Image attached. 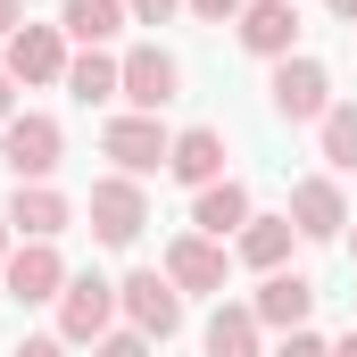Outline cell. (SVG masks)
I'll return each mask as SVG.
<instances>
[{"mask_svg": "<svg viewBox=\"0 0 357 357\" xmlns=\"http://www.w3.org/2000/svg\"><path fill=\"white\" fill-rule=\"evenodd\" d=\"M84 208H91V233H100L108 250H133L142 225H150V199H142V183H133V175H100Z\"/></svg>", "mask_w": 357, "mask_h": 357, "instance_id": "1", "label": "cell"}, {"mask_svg": "<svg viewBox=\"0 0 357 357\" xmlns=\"http://www.w3.org/2000/svg\"><path fill=\"white\" fill-rule=\"evenodd\" d=\"M59 150H67V133H59L50 116H8V125H0V167L17 183H50Z\"/></svg>", "mask_w": 357, "mask_h": 357, "instance_id": "2", "label": "cell"}, {"mask_svg": "<svg viewBox=\"0 0 357 357\" xmlns=\"http://www.w3.org/2000/svg\"><path fill=\"white\" fill-rule=\"evenodd\" d=\"M116 307L133 316V333H142V341H167V333L183 324V291H175V282H167L158 266L125 274V282H116Z\"/></svg>", "mask_w": 357, "mask_h": 357, "instance_id": "3", "label": "cell"}, {"mask_svg": "<svg viewBox=\"0 0 357 357\" xmlns=\"http://www.w3.org/2000/svg\"><path fill=\"white\" fill-rule=\"evenodd\" d=\"M175 84H183V67L158 50V42H142V50L116 59V100H133V116H158V108L175 100Z\"/></svg>", "mask_w": 357, "mask_h": 357, "instance_id": "4", "label": "cell"}, {"mask_svg": "<svg viewBox=\"0 0 357 357\" xmlns=\"http://www.w3.org/2000/svg\"><path fill=\"white\" fill-rule=\"evenodd\" d=\"M108 316H116V282H100V274H67V291H59V341H100Z\"/></svg>", "mask_w": 357, "mask_h": 357, "instance_id": "5", "label": "cell"}, {"mask_svg": "<svg viewBox=\"0 0 357 357\" xmlns=\"http://www.w3.org/2000/svg\"><path fill=\"white\" fill-rule=\"evenodd\" d=\"M67 75V33L59 25H17L8 33V84H59Z\"/></svg>", "mask_w": 357, "mask_h": 357, "instance_id": "6", "label": "cell"}, {"mask_svg": "<svg viewBox=\"0 0 357 357\" xmlns=\"http://www.w3.org/2000/svg\"><path fill=\"white\" fill-rule=\"evenodd\" d=\"M100 150H108L125 175L142 183V175H158V167H167V150H175V142L158 133V116H116V125L100 133Z\"/></svg>", "mask_w": 357, "mask_h": 357, "instance_id": "7", "label": "cell"}, {"mask_svg": "<svg viewBox=\"0 0 357 357\" xmlns=\"http://www.w3.org/2000/svg\"><path fill=\"white\" fill-rule=\"evenodd\" d=\"M274 108L299 125V116H316L324 125V108H333V75L316 67V59H274Z\"/></svg>", "mask_w": 357, "mask_h": 357, "instance_id": "8", "label": "cell"}, {"mask_svg": "<svg viewBox=\"0 0 357 357\" xmlns=\"http://www.w3.org/2000/svg\"><path fill=\"white\" fill-rule=\"evenodd\" d=\"M8 299H17V307H42V299H59V291H67V266H59V250H50V241H25V250H8Z\"/></svg>", "mask_w": 357, "mask_h": 357, "instance_id": "9", "label": "cell"}, {"mask_svg": "<svg viewBox=\"0 0 357 357\" xmlns=\"http://www.w3.org/2000/svg\"><path fill=\"white\" fill-rule=\"evenodd\" d=\"M307 307H316V282H307V274H282V266H274L266 282H258V299H250V316H258L266 333H307Z\"/></svg>", "mask_w": 357, "mask_h": 357, "instance_id": "10", "label": "cell"}, {"mask_svg": "<svg viewBox=\"0 0 357 357\" xmlns=\"http://www.w3.org/2000/svg\"><path fill=\"white\" fill-rule=\"evenodd\" d=\"M67 191H50V183H17L8 191V233H25V241H59L67 233Z\"/></svg>", "mask_w": 357, "mask_h": 357, "instance_id": "11", "label": "cell"}, {"mask_svg": "<svg viewBox=\"0 0 357 357\" xmlns=\"http://www.w3.org/2000/svg\"><path fill=\"white\" fill-rule=\"evenodd\" d=\"M291 42H299V8H291V0H250V8H241V50L291 59Z\"/></svg>", "mask_w": 357, "mask_h": 357, "instance_id": "12", "label": "cell"}, {"mask_svg": "<svg viewBox=\"0 0 357 357\" xmlns=\"http://www.w3.org/2000/svg\"><path fill=\"white\" fill-rule=\"evenodd\" d=\"M167 167H175V183H191V191L225 183V133H216V125H191V133H175Z\"/></svg>", "mask_w": 357, "mask_h": 357, "instance_id": "13", "label": "cell"}, {"mask_svg": "<svg viewBox=\"0 0 357 357\" xmlns=\"http://www.w3.org/2000/svg\"><path fill=\"white\" fill-rule=\"evenodd\" d=\"M291 225H299V241H333V233L349 225V208H341V183L307 175L299 191H291Z\"/></svg>", "mask_w": 357, "mask_h": 357, "instance_id": "14", "label": "cell"}, {"mask_svg": "<svg viewBox=\"0 0 357 357\" xmlns=\"http://www.w3.org/2000/svg\"><path fill=\"white\" fill-rule=\"evenodd\" d=\"M167 282L175 291H225V250L208 233H183L175 250H167Z\"/></svg>", "mask_w": 357, "mask_h": 357, "instance_id": "15", "label": "cell"}, {"mask_svg": "<svg viewBox=\"0 0 357 357\" xmlns=\"http://www.w3.org/2000/svg\"><path fill=\"white\" fill-rule=\"evenodd\" d=\"M191 225H199L208 241H225V233H241V225H250V191H241V183H208V191L191 199Z\"/></svg>", "mask_w": 357, "mask_h": 357, "instance_id": "16", "label": "cell"}, {"mask_svg": "<svg viewBox=\"0 0 357 357\" xmlns=\"http://www.w3.org/2000/svg\"><path fill=\"white\" fill-rule=\"evenodd\" d=\"M125 17H133L125 0H67V8H59V33H75L84 50H100V42L125 25Z\"/></svg>", "mask_w": 357, "mask_h": 357, "instance_id": "17", "label": "cell"}, {"mask_svg": "<svg viewBox=\"0 0 357 357\" xmlns=\"http://www.w3.org/2000/svg\"><path fill=\"white\" fill-rule=\"evenodd\" d=\"M291 241H299V225H291V216H250V225H241V258H250L258 274L282 266V258H291Z\"/></svg>", "mask_w": 357, "mask_h": 357, "instance_id": "18", "label": "cell"}, {"mask_svg": "<svg viewBox=\"0 0 357 357\" xmlns=\"http://www.w3.org/2000/svg\"><path fill=\"white\" fill-rule=\"evenodd\" d=\"M208 357H258V316L250 307H216L208 316Z\"/></svg>", "mask_w": 357, "mask_h": 357, "instance_id": "19", "label": "cell"}, {"mask_svg": "<svg viewBox=\"0 0 357 357\" xmlns=\"http://www.w3.org/2000/svg\"><path fill=\"white\" fill-rule=\"evenodd\" d=\"M67 91H75V100H116V59H108V50H84V59H67Z\"/></svg>", "mask_w": 357, "mask_h": 357, "instance_id": "20", "label": "cell"}, {"mask_svg": "<svg viewBox=\"0 0 357 357\" xmlns=\"http://www.w3.org/2000/svg\"><path fill=\"white\" fill-rule=\"evenodd\" d=\"M324 158H333V167H357V100L324 108Z\"/></svg>", "mask_w": 357, "mask_h": 357, "instance_id": "21", "label": "cell"}, {"mask_svg": "<svg viewBox=\"0 0 357 357\" xmlns=\"http://www.w3.org/2000/svg\"><path fill=\"white\" fill-rule=\"evenodd\" d=\"M183 8H191L199 25H241V8H250V0H183Z\"/></svg>", "mask_w": 357, "mask_h": 357, "instance_id": "22", "label": "cell"}, {"mask_svg": "<svg viewBox=\"0 0 357 357\" xmlns=\"http://www.w3.org/2000/svg\"><path fill=\"white\" fill-rule=\"evenodd\" d=\"M91 357H150V341H142V333H100Z\"/></svg>", "mask_w": 357, "mask_h": 357, "instance_id": "23", "label": "cell"}, {"mask_svg": "<svg viewBox=\"0 0 357 357\" xmlns=\"http://www.w3.org/2000/svg\"><path fill=\"white\" fill-rule=\"evenodd\" d=\"M274 357H333V341H316V333H282Z\"/></svg>", "mask_w": 357, "mask_h": 357, "instance_id": "24", "label": "cell"}, {"mask_svg": "<svg viewBox=\"0 0 357 357\" xmlns=\"http://www.w3.org/2000/svg\"><path fill=\"white\" fill-rule=\"evenodd\" d=\"M125 8H133V25H167L183 0H125Z\"/></svg>", "mask_w": 357, "mask_h": 357, "instance_id": "25", "label": "cell"}, {"mask_svg": "<svg viewBox=\"0 0 357 357\" xmlns=\"http://www.w3.org/2000/svg\"><path fill=\"white\" fill-rule=\"evenodd\" d=\"M17 357H67V341H59V333H42V341H17Z\"/></svg>", "mask_w": 357, "mask_h": 357, "instance_id": "26", "label": "cell"}, {"mask_svg": "<svg viewBox=\"0 0 357 357\" xmlns=\"http://www.w3.org/2000/svg\"><path fill=\"white\" fill-rule=\"evenodd\" d=\"M17 25H25V0H0V42H8Z\"/></svg>", "mask_w": 357, "mask_h": 357, "instance_id": "27", "label": "cell"}, {"mask_svg": "<svg viewBox=\"0 0 357 357\" xmlns=\"http://www.w3.org/2000/svg\"><path fill=\"white\" fill-rule=\"evenodd\" d=\"M324 8H333V17H349V25H357V0H324Z\"/></svg>", "mask_w": 357, "mask_h": 357, "instance_id": "28", "label": "cell"}, {"mask_svg": "<svg viewBox=\"0 0 357 357\" xmlns=\"http://www.w3.org/2000/svg\"><path fill=\"white\" fill-rule=\"evenodd\" d=\"M333 357H357V333H341V341H333Z\"/></svg>", "mask_w": 357, "mask_h": 357, "instance_id": "29", "label": "cell"}, {"mask_svg": "<svg viewBox=\"0 0 357 357\" xmlns=\"http://www.w3.org/2000/svg\"><path fill=\"white\" fill-rule=\"evenodd\" d=\"M0 125H8V67H0Z\"/></svg>", "mask_w": 357, "mask_h": 357, "instance_id": "30", "label": "cell"}, {"mask_svg": "<svg viewBox=\"0 0 357 357\" xmlns=\"http://www.w3.org/2000/svg\"><path fill=\"white\" fill-rule=\"evenodd\" d=\"M0 266H8V216H0Z\"/></svg>", "mask_w": 357, "mask_h": 357, "instance_id": "31", "label": "cell"}, {"mask_svg": "<svg viewBox=\"0 0 357 357\" xmlns=\"http://www.w3.org/2000/svg\"><path fill=\"white\" fill-rule=\"evenodd\" d=\"M349 258H357V233H349Z\"/></svg>", "mask_w": 357, "mask_h": 357, "instance_id": "32", "label": "cell"}]
</instances>
